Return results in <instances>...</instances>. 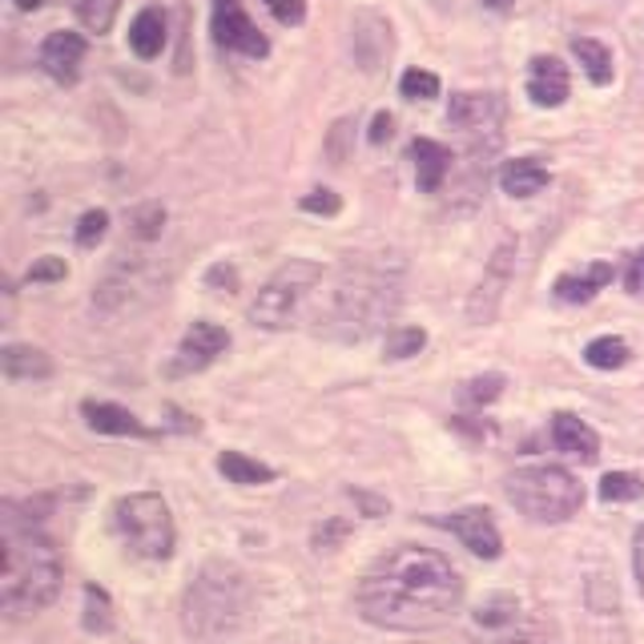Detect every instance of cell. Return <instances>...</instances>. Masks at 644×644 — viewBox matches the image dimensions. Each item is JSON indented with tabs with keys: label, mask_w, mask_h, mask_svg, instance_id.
Returning <instances> with one entry per match:
<instances>
[{
	"label": "cell",
	"mask_w": 644,
	"mask_h": 644,
	"mask_svg": "<svg viewBox=\"0 0 644 644\" xmlns=\"http://www.w3.org/2000/svg\"><path fill=\"white\" fill-rule=\"evenodd\" d=\"M463 600V576L456 564L432 548L399 544L379 556L359 580V612L379 629L395 633H427L451 621Z\"/></svg>",
	"instance_id": "cell-1"
},
{
	"label": "cell",
	"mask_w": 644,
	"mask_h": 644,
	"mask_svg": "<svg viewBox=\"0 0 644 644\" xmlns=\"http://www.w3.org/2000/svg\"><path fill=\"white\" fill-rule=\"evenodd\" d=\"M61 588V556L17 504L0 507V609L9 616L41 612Z\"/></svg>",
	"instance_id": "cell-2"
},
{
	"label": "cell",
	"mask_w": 644,
	"mask_h": 644,
	"mask_svg": "<svg viewBox=\"0 0 644 644\" xmlns=\"http://www.w3.org/2000/svg\"><path fill=\"white\" fill-rule=\"evenodd\" d=\"M250 616V585L234 564L210 560L201 564L182 597V629L201 644H214L238 633Z\"/></svg>",
	"instance_id": "cell-3"
},
{
	"label": "cell",
	"mask_w": 644,
	"mask_h": 644,
	"mask_svg": "<svg viewBox=\"0 0 644 644\" xmlns=\"http://www.w3.org/2000/svg\"><path fill=\"white\" fill-rule=\"evenodd\" d=\"M399 306V262L395 254H379L375 262L367 254L342 266L339 291H335V323H342L347 339H363Z\"/></svg>",
	"instance_id": "cell-4"
},
{
	"label": "cell",
	"mask_w": 644,
	"mask_h": 644,
	"mask_svg": "<svg viewBox=\"0 0 644 644\" xmlns=\"http://www.w3.org/2000/svg\"><path fill=\"white\" fill-rule=\"evenodd\" d=\"M447 125L459 129L468 141V157H463V194L476 201L488 186V165L500 153L504 141V101L495 94H456L447 106Z\"/></svg>",
	"instance_id": "cell-5"
},
{
	"label": "cell",
	"mask_w": 644,
	"mask_h": 644,
	"mask_svg": "<svg viewBox=\"0 0 644 644\" xmlns=\"http://www.w3.org/2000/svg\"><path fill=\"white\" fill-rule=\"evenodd\" d=\"M507 504L524 512L527 520L539 524H560L568 515L580 512L585 504V488L572 471L556 468V463H536V468H520L504 483Z\"/></svg>",
	"instance_id": "cell-6"
},
{
	"label": "cell",
	"mask_w": 644,
	"mask_h": 644,
	"mask_svg": "<svg viewBox=\"0 0 644 644\" xmlns=\"http://www.w3.org/2000/svg\"><path fill=\"white\" fill-rule=\"evenodd\" d=\"M113 524H118L129 552L141 556V560H170L174 556V515H170L162 495L133 492L118 500Z\"/></svg>",
	"instance_id": "cell-7"
},
{
	"label": "cell",
	"mask_w": 644,
	"mask_h": 644,
	"mask_svg": "<svg viewBox=\"0 0 644 644\" xmlns=\"http://www.w3.org/2000/svg\"><path fill=\"white\" fill-rule=\"evenodd\" d=\"M323 279V270L315 262H306V258H291L286 266L274 274V279L258 291L254 306H250V318H254L258 327L266 330H279L291 323V315L298 310L306 291H315V282Z\"/></svg>",
	"instance_id": "cell-8"
},
{
	"label": "cell",
	"mask_w": 644,
	"mask_h": 644,
	"mask_svg": "<svg viewBox=\"0 0 644 644\" xmlns=\"http://www.w3.org/2000/svg\"><path fill=\"white\" fill-rule=\"evenodd\" d=\"M214 41L230 53L262 61L270 53V41L254 29V21L247 17V9L238 0H214Z\"/></svg>",
	"instance_id": "cell-9"
},
{
	"label": "cell",
	"mask_w": 644,
	"mask_h": 644,
	"mask_svg": "<svg viewBox=\"0 0 644 644\" xmlns=\"http://www.w3.org/2000/svg\"><path fill=\"white\" fill-rule=\"evenodd\" d=\"M512 266H515V242H504V247L495 250L492 262L483 266V279L476 286V294L468 298V318L476 327L483 323H492L500 303H504V291L512 286Z\"/></svg>",
	"instance_id": "cell-10"
},
{
	"label": "cell",
	"mask_w": 644,
	"mask_h": 644,
	"mask_svg": "<svg viewBox=\"0 0 644 644\" xmlns=\"http://www.w3.org/2000/svg\"><path fill=\"white\" fill-rule=\"evenodd\" d=\"M447 527L456 532V539L463 544V548L483 556V560H495V556L504 552L500 527H495L492 512H483V507H463V512L447 515Z\"/></svg>",
	"instance_id": "cell-11"
},
{
	"label": "cell",
	"mask_w": 644,
	"mask_h": 644,
	"mask_svg": "<svg viewBox=\"0 0 644 644\" xmlns=\"http://www.w3.org/2000/svg\"><path fill=\"white\" fill-rule=\"evenodd\" d=\"M351 48H354V57H359V65H363L367 73H375L379 65L391 57V24H386L379 12L363 9L351 24Z\"/></svg>",
	"instance_id": "cell-12"
},
{
	"label": "cell",
	"mask_w": 644,
	"mask_h": 644,
	"mask_svg": "<svg viewBox=\"0 0 644 644\" xmlns=\"http://www.w3.org/2000/svg\"><path fill=\"white\" fill-rule=\"evenodd\" d=\"M226 347H230V335H226L222 327H214V323H194V327L186 330L182 347H177L174 371H201V367H210Z\"/></svg>",
	"instance_id": "cell-13"
},
{
	"label": "cell",
	"mask_w": 644,
	"mask_h": 644,
	"mask_svg": "<svg viewBox=\"0 0 644 644\" xmlns=\"http://www.w3.org/2000/svg\"><path fill=\"white\" fill-rule=\"evenodd\" d=\"M85 61V36L77 33H48L41 45V69L53 77L57 85H73L81 73Z\"/></svg>",
	"instance_id": "cell-14"
},
{
	"label": "cell",
	"mask_w": 644,
	"mask_h": 644,
	"mask_svg": "<svg viewBox=\"0 0 644 644\" xmlns=\"http://www.w3.org/2000/svg\"><path fill=\"white\" fill-rule=\"evenodd\" d=\"M527 97L539 109H556L568 101V69L560 57H536L527 69Z\"/></svg>",
	"instance_id": "cell-15"
},
{
	"label": "cell",
	"mask_w": 644,
	"mask_h": 644,
	"mask_svg": "<svg viewBox=\"0 0 644 644\" xmlns=\"http://www.w3.org/2000/svg\"><path fill=\"white\" fill-rule=\"evenodd\" d=\"M411 157H415V182H419L423 194H435L451 174V150L432 138L411 141Z\"/></svg>",
	"instance_id": "cell-16"
},
{
	"label": "cell",
	"mask_w": 644,
	"mask_h": 644,
	"mask_svg": "<svg viewBox=\"0 0 644 644\" xmlns=\"http://www.w3.org/2000/svg\"><path fill=\"white\" fill-rule=\"evenodd\" d=\"M552 439H556V447H560V451H568V456H576V459H585V463H592V459L600 456V435L592 432L585 419L568 415V411H560V415L552 419Z\"/></svg>",
	"instance_id": "cell-17"
},
{
	"label": "cell",
	"mask_w": 644,
	"mask_h": 644,
	"mask_svg": "<svg viewBox=\"0 0 644 644\" xmlns=\"http://www.w3.org/2000/svg\"><path fill=\"white\" fill-rule=\"evenodd\" d=\"M612 282V266L609 262H597V266H588L585 274H560L556 279V298L560 303H592L597 291H604Z\"/></svg>",
	"instance_id": "cell-18"
},
{
	"label": "cell",
	"mask_w": 644,
	"mask_h": 644,
	"mask_svg": "<svg viewBox=\"0 0 644 644\" xmlns=\"http://www.w3.org/2000/svg\"><path fill=\"white\" fill-rule=\"evenodd\" d=\"M500 186L512 198H536L539 189L548 186V170L536 162V157H515L500 170Z\"/></svg>",
	"instance_id": "cell-19"
},
{
	"label": "cell",
	"mask_w": 644,
	"mask_h": 644,
	"mask_svg": "<svg viewBox=\"0 0 644 644\" xmlns=\"http://www.w3.org/2000/svg\"><path fill=\"white\" fill-rule=\"evenodd\" d=\"M81 415H85V423L101 435H141L145 432V427L138 423V415L118 407V403H97V399H89V403L81 407Z\"/></svg>",
	"instance_id": "cell-20"
},
{
	"label": "cell",
	"mask_w": 644,
	"mask_h": 644,
	"mask_svg": "<svg viewBox=\"0 0 644 644\" xmlns=\"http://www.w3.org/2000/svg\"><path fill=\"white\" fill-rule=\"evenodd\" d=\"M0 367H4V375L12 383H41V379L53 375L48 354L36 351V347H9V351L0 354Z\"/></svg>",
	"instance_id": "cell-21"
},
{
	"label": "cell",
	"mask_w": 644,
	"mask_h": 644,
	"mask_svg": "<svg viewBox=\"0 0 644 644\" xmlns=\"http://www.w3.org/2000/svg\"><path fill=\"white\" fill-rule=\"evenodd\" d=\"M129 48L141 61H153L165 48V17L157 9L138 12V21L129 24Z\"/></svg>",
	"instance_id": "cell-22"
},
{
	"label": "cell",
	"mask_w": 644,
	"mask_h": 644,
	"mask_svg": "<svg viewBox=\"0 0 644 644\" xmlns=\"http://www.w3.org/2000/svg\"><path fill=\"white\" fill-rule=\"evenodd\" d=\"M218 471H222L230 483H242V488H254V483L274 480V468L242 456V451H222V456H218Z\"/></svg>",
	"instance_id": "cell-23"
},
{
	"label": "cell",
	"mask_w": 644,
	"mask_h": 644,
	"mask_svg": "<svg viewBox=\"0 0 644 644\" xmlns=\"http://www.w3.org/2000/svg\"><path fill=\"white\" fill-rule=\"evenodd\" d=\"M572 57L585 65L588 81L592 85H609L612 81V53L600 41H592V36H576L572 41Z\"/></svg>",
	"instance_id": "cell-24"
},
{
	"label": "cell",
	"mask_w": 644,
	"mask_h": 644,
	"mask_svg": "<svg viewBox=\"0 0 644 644\" xmlns=\"http://www.w3.org/2000/svg\"><path fill=\"white\" fill-rule=\"evenodd\" d=\"M69 4H73V12H77V21L97 36L113 29L118 9H121V0H69Z\"/></svg>",
	"instance_id": "cell-25"
},
{
	"label": "cell",
	"mask_w": 644,
	"mask_h": 644,
	"mask_svg": "<svg viewBox=\"0 0 644 644\" xmlns=\"http://www.w3.org/2000/svg\"><path fill=\"white\" fill-rule=\"evenodd\" d=\"M585 359H588V367H597V371H616V367L629 363V342L616 339V335L592 339L585 347Z\"/></svg>",
	"instance_id": "cell-26"
},
{
	"label": "cell",
	"mask_w": 644,
	"mask_h": 644,
	"mask_svg": "<svg viewBox=\"0 0 644 644\" xmlns=\"http://www.w3.org/2000/svg\"><path fill=\"white\" fill-rule=\"evenodd\" d=\"M85 629L89 633H109L113 629V600H109L106 588L85 585Z\"/></svg>",
	"instance_id": "cell-27"
},
{
	"label": "cell",
	"mask_w": 644,
	"mask_h": 644,
	"mask_svg": "<svg viewBox=\"0 0 644 644\" xmlns=\"http://www.w3.org/2000/svg\"><path fill=\"white\" fill-rule=\"evenodd\" d=\"M641 495L644 483L636 480L633 471H609L600 480V500H609V504H629V500H641Z\"/></svg>",
	"instance_id": "cell-28"
},
{
	"label": "cell",
	"mask_w": 644,
	"mask_h": 644,
	"mask_svg": "<svg viewBox=\"0 0 644 644\" xmlns=\"http://www.w3.org/2000/svg\"><path fill=\"white\" fill-rule=\"evenodd\" d=\"M399 94L407 101H432V97H439V77L427 69H407L399 81Z\"/></svg>",
	"instance_id": "cell-29"
},
{
	"label": "cell",
	"mask_w": 644,
	"mask_h": 644,
	"mask_svg": "<svg viewBox=\"0 0 644 644\" xmlns=\"http://www.w3.org/2000/svg\"><path fill=\"white\" fill-rule=\"evenodd\" d=\"M423 342H427L423 327H395L386 335V359H411L423 351Z\"/></svg>",
	"instance_id": "cell-30"
},
{
	"label": "cell",
	"mask_w": 644,
	"mask_h": 644,
	"mask_svg": "<svg viewBox=\"0 0 644 644\" xmlns=\"http://www.w3.org/2000/svg\"><path fill=\"white\" fill-rule=\"evenodd\" d=\"M129 226H133V234L138 238H157L162 234V226H165V210L157 206V201H150V206H138V210L129 214Z\"/></svg>",
	"instance_id": "cell-31"
},
{
	"label": "cell",
	"mask_w": 644,
	"mask_h": 644,
	"mask_svg": "<svg viewBox=\"0 0 644 644\" xmlns=\"http://www.w3.org/2000/svg\"><path fill=\"white\" fill-rule=\"evenodd\" d=\"M106 230H109V214L106 210H89V214H81V222H77V242L89 250L106 238Z\"/></svg>",
	"instance_id": "cell-32"
},
{
	"label": "cell",
	"mask_w": 644,
	"mask_h": 644,
	"mask_svg": "<svg viewBox=\"0 0 644 644\" xmlns=\"http://www.w3.org/2000/svg\"><path fill=\"white\" fill-rule=\"evenodd\" d=\"M500 391H504V375H483V379H471L468 383V403H492V399H500Z\"/></svg>",
	"instance_id": "cell-33"
},
{
	"label": "cell",
	"mask_w": 644,
	"mask_h": 644,
	"mask_svg": "<svg viewBox=\"0 0 644 644\" xmlns=\"http://www.w3.org/2000/svg\"><path fill=\"white\" fill-rule=\"evenodd\" d=\"M279 24H303L306 21V0H266Z\"/></svg>",
	"instance_id": "cell-34"
},
{
	"label": "cell",
	"mask_w": 644,
	"mask_h": 644,
	"mask_svg": "<svg viewBox=\"0 0 644 644\" xmlns=\"http://www.w3.org/2000/svg\"><path fill=\"white\" fill-rule=\"evenodd\" d=\"M303 210L335 218V214L342 210V201H339V194H330V189H315V194H306V198H303Z\"/></svg>",
	"instance_id": "cell-35"
},
{
	"label": "cell",
	"mask_w": 644,
	"mask_h": 644,
	"mask_svg": "<svg viewBox=\"0 0 644 644\" xmlns=\"http://www.w3.org/2000/svg\"><path fill=\"white\" fill-rule=\"evenodd\" d=\"M512 612H515V600L500 597V600H492V604H483V609L476 612V621L480 624H504V621H512Z\"/></svg>",
	"instance_id": "cell-36"
},
{
	"label": "cell",
	"mask_w": 644,
	"mask_h": 644,
	"mask_svg": "<svg viewBox=\"0 0 644 644\" xmlns=\"http://www.w3.org/2000/svg\"><path fill=\"white\" fill-rule=\"evenodd\" d=\"M57 279H65V262L61 258H41V262L29 266V282H57Z\"/></svg>",
	"instance_id": "cell-37"
},
{
	"label": "cell",
	"mask_w": 644,
	"mask_h": 644,
	"mask_svg": "<svg viewBox=\"0 0 644 644\" xmlns=\"http://www.w3.org/2000/svg\"><path fill=\"white\" fill-rule=\"evenodd\" d=\"M391 133H395V118L391 113H375V121H371V145L391 141Z\"/></svg>",
	"instance_id": "cell-38"
},
{
	"label": "cell",
	"mask_w": 644,
	"mask_h": 644,
	"mask_svg": "<svg viewBox=\"0 0 644 644\" xmlns=\"http://www.w3.org/2000/svg\"><path fill=\"white\" fill-rule=\"evenodd\" d=\"M624 286L633 294H644V250L629 262V274H624Z\"/></svg>",
	"instance_id": "cell-39"
},
{
	"label": "cell",
	"mask_w": 644,
	"mask_h": 644,
	"mask_svg": "<svg viewBox=\"0 0 644 644\" xmlns=\"http://www.w3.org/2000/svg\"><path fill=\"white\" fill-rule=\"evenodd\" d=\"M210 286H226V294L238 291V270L234 266H214L210 270Z\"/></svg>",
	"instance_id": "cell-40"
},
{
	"label": "cell",
	"mask_w": 644,
	"mask_h": 644,
	"mask_svg": "<svg viewBox=\"0 0 644 644\" xmlns=\"http://www.w3.org/2000/svg\"><path fill=\"white\" fill-rule=\"evenodd\" d=\"M347 129H351V121H339V125H335V138H330V145H327L330 162H335V165H342V157H347V150H342V138H347Z\"/></svg>",
	"instance_id": "cell-41"
},
{
	"label": "cell",
	"mask_w": 644,
	"mask_h": 644,
	"mask_svg": "<svg viewBox=\"0 0 644 644\" xmlns=\"http://www.w3.org/2000/svg\"><path fill=\"white\" fill-rule=\"evenodd\" d=\"M633 568H636V585L644 592V527L636 532V544H633Z\"/></svg>",
	"instance_id": "cell-42"
},
{
	"label": "cell",
	"mask_w": 644,
	"mask_h": 644,
	"mask_svg": "<svg viewBox=\"0 0 644 644\" xmlns=\"http://www.w3.org/2000/svg\"><path fill=\"white\" fill-rule=\"evenodd\" d=\"M483 4H488V9H495V12H507V9H512V0H483Z\"/></svg>",
	"instance_id": "cell-43"
},
{
	"label": "cell",
	"mask_w": 644,
	"mask_h": 644,
	"mask_svg": "<svg viewBox=\"0 0 644 644\" xmlns=\"http://www.w3.org/2000/svg\"><path fill=\"white\" fill-rule=\"evenodd\" d=\"M45 0H17V9H24V12H33V9H41Z\"/></svg>",
	"instance_id": "cell-44"
}]
</instances>
